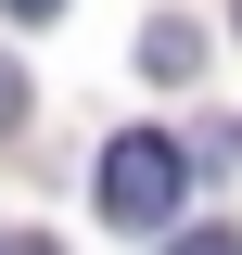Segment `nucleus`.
<instances>
[{"label": "nucleus", "mask_w": 242, "mask_h": 255, "mask_svg": "<svg viewBox=\"0 0 242 255\" xmlns=\"http://www.w3.org/2000/svg\"><path fill=\"white\" fill-rule=\"evenodd\" d=\"M0 13H13V26H51V13H64V0H0Z\"/></svg>", "instance_id": "39448f33"}, {"label": "nucleus", "mask_w": 242, "mask_h": 255, "mask_svg": "<svg viewBox=\"0 0 242 255\" xmlns=\"http://www.w3.org/2000/svg\"><path fill=\"white\" fill-rule=\"evenodd\" d=\"M90 204H102V230H166V217L191 204V153L166 140V128H127V140H102Z\"/></svg>", "instance_id": "f257e3e1"}, {"label": "nucleus", "mask_w": 242, "mask_h": 255, "mask_svg": "<svg viewBox=\"0 0 242 255\" xmlns=\"http://www.w3.org/2000/svg\"><path fill=\"white\" fill-rule=\"evenodd\" d=\"M166 255H242V230H179Z\"/></svg>", "instance_id": "7ed1b4c3"}, {"label": "nucleus", "mask_w": 242, "mask_h": 255, "mask_svg": "<svg viewBox=\"0 0 242 255\" xmlns=\"http://www.w3.org/2000/svg\"><path fill=\"white\" fill-rule=\"evenodd\" d=\"M140 64H153V77H191V64H204V38H191V26H153Z\"/></svg>", "instance_id": "f03ea898"}, {"label": "nucleus", "mask_w": 242, "mask_h": 255, "mask_svg": "<svg viewBox=\"0 0 242 255\" xmlns=\"http://www.w3.org/2000/svg\"><path fill=\"white\" fill-rule=\"evenodd\" d=\"M13 128H26V77L0 64V140H13Z\"/></svg>", "instance_id": "20e7f679"}]
</instances>
